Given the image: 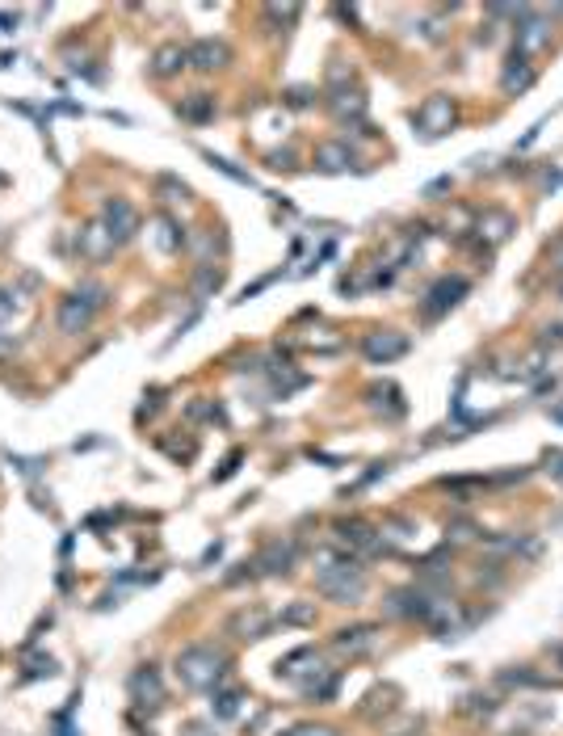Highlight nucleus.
I'll return each mask as SVG.
<instances>
[{
    "label": "nucleus",
    "mask_w": 563,
    "mask_h": 736,
    "mask_svg": "<svg viewBox=\"0 0 563 736\" xmlns=\"http://www.w3.org/2000/svg\"><path fill=\"white\" fill-rule=\"evenodd\" d=\"M316 589L341 606H357L366 597V569L357 564L354 556H332L324 552L320 556V569H316Z\"/></svg>",
    "instance_id": "f257e3e1"
},
{
    "label": "nucleus",
    "mask_w": 563,
    "mask_h": 736,
    "mask_svg": "<svg viewBox=\"0 0 563 736\" xmlns=\"http://www.w3.org/2000/svg\"><path fill=\"white\" fill-rule=\"evenodd\" d=\"M227 653L210 648V644H190L185 653H177V678L190 690H219V681L227 678Z\"/></svg>",
    "instance_id": "f03ea898"
},
{
    "label": "nucleus",
    "mask_w": 563,
    "mask_h": 736,
    "mask_svg": "<svg viewBox=\"0 0 563 736\" xmlns=\"http://www.w3.org/2000/svg\"><path fill=\"white\" fill-rule=\"evenodd\" d=\"M106 304V287L101 282H81L72 295H64L59 299V312H55V320H59V333H68V337H81L89 324H93V316H97V307Z\"/></svg>",
    "instance_id": "7ed1b4c3"
},
{
    "label": "nucleus",
    "mask_w": 563,
    "mask_h": 736,
    "mask_svg": "<svg viewBox=\"0 0 563 736\" xmlns=\"http://www.w3.org/2000/svg\"><path fill=\"white\" fill-rule=\"evenodd\" d=\"M454 101L446 98V93H433V98H425L421 101V110L413 114V123H416V131L425 135V140H438V135H446L454 126Z\"/></svg>",
    "instance_id": "20e7f679"
},
{
    "label": "nucleus",
    "mask_w": 563,
    "mask_h": 736,
    "mask_svg": "<svg viewBox=\"0 0 563 736\" xmlns=\"http://www.w3.org/2000/svg\"><path fill=\"white\" fill-rule=\"evenodd\" d=\"M433 602H438V597H429L425 589L408 585V589H396V594H387V614H391V619H421V623H429V614H433Z\"/></svg>",
    "instance_id": "39448f33"
},
{
    "label": "nucleus",
    "mask_w": 563,
    "mask_h": 736,
    "mask_svg": "<svg viewBox=\"0 0 563 736\" xmlns=\"http://www.w3.org/2000/svg\"><path fill=\"white\" fill-rule=\"evenodd\" d=\"M337 543L349 547V552H387V543L379 539V530L371 522H362V518H341L337 526H332Z\"/></svg>",
    "instance_id": "423d86ee"
},
{
    "label": "nucleus",
    "mask_w": 563,
    "mask_h": 736,
    "mask_svg": "<svg viewBox=\"0 0 563 736\" xmlns=\"http://www.w3.org/2000/svg\"><path fill=\"white\" fill-rule=\"evenodd\" d=\"M408 349H413V341L404 333H396V329H379V333L362 337V354L371 362H396V358H404Z\"/></svg>",
    "instance_id": "0eeeda50"
},
{
    "label": "nucleus",
    "mask_w": 563,
    "mask_h": 736,
    "mask_svg": "<svg viewBox=\"0 0 563 736\" xmlns=\"http://www.w3.org/2000/svg\"><path fill=\"white\" fill-rule=\"evenodd\" d=\"M101 223L110 227V236L123 244V240H131L139 232V210L126 202V198H106L101 202Z\"/></svg>",
    "instance_id": "6e6552de"
},
{
    "label": "nucleus",
    "mask_w": 563,
    "mask_h": 736,
    "mask_svg": "<svg viewBox=\"0 0 563 736\" xmlns=\"http://www.w3.org/2000/svg\"><path fill=\"white\" fill-rule=\"evenodd\" d=\"M463 295H467V278H458V274H454V278H441L438 287L425 295V304H421V316H425V320H441L454 304H458V299H463Z\"/></svg>",
    "instance_id": "1a4fd4ad"
},
{
    "label": "nucleus",
    "mask_w": 563,
    "mask_h": 736,
    "mask_svg": "<svg viewBox=\"0 0 563 736\" xmlns=\"http://www.w3.org/2000/svg\"><path fill=\"white\" fill-rule=\"evenodd\" d=\"M114 249H118V240L110 236V227H106L101 219H93V223H84L81 227V257L84 261H93V265L110 261Z\"/></svg>",
    "instance_id": "9d476101"
},
{
    "label": "nucleus",
    "mask_w": 563,
    "mask_h": 736,
    "mask_svg": "<svg viewBox=\"0 0 563 736\" xmlns=\"http://www.w3.org/2000/svg\"><path fill=\"white\" fill-rule=\"evenodd\" d=\"M131 698H135L139 707H160L165 703V681H160V669H151V665H139L135 673H131Z\"/></svg>",
    "instance_id": "9b49d317"
},
{
    "label": "nucleus",
    "mask_w": 563,
    "mask_h": 736,
    "mask_svg": "<svg viewBox=\"0 0 563 736\" xmlns=\"http://www.w3.org/2000/svg\"><path fill=\"white\" fill-rule=\"evenodd\" d=\"M232 64V47L223 39H198L190 47V68H198V72H219V68H227Z\"/></svg>",
    "instance_id": "f8f14e48"
},
{
    "label": "nucleus",
    "mask_w": 563,
    "mask_h": 736,
    "mask_svg": "<svg viewBox=\"0 0 563 736\" xmlns=\"http://www.w3.org/2000/svg\"><path fill=\"white\" fill-rule=\"evenodd\" d=\"M261 572H269V577H286L290 569H294V543L290 539H269L257 552V560H252Z\"/></svg>",
    "instance_id": "ddd939ff"
},
{
    "label": "nucleus",
    "mask_w": 563,
    "mask_h": 736,
    "mask_svg": "<svg viewBox=\"0 0 563 736\" xmlns=\"http://www.w3.org/2000/svg\"><path fill=\"white\" fill-rule=\"evenodd\" d=\"M274 627V614L261 611V606H244V611H235L232 614V623H227V631H232L235 639H261L265 631Z\"/></svg>",
    "instance_id": "4468645a"
},
{
    "label": "nucleus",
    "mask_w": 563,
    "mask_h": 736,
    "mask_svg": "<svg viewBox=\"0 0 563 736\" xmlns=\"http://www.w3.org/2000/svg\"><path fill=\"white\" fill-rule=\"evenodd\" d=\"M341 653L349 656H366L374 653V644H379V627L374 623H357V627H345V631H337V639H332Z\"/></svg>",
    "instance_id": "2eb2a0df"
},
{
    "label": "nucleus",
    "mask_w": 563,
    "mask_h": 736,
    "mask_svg": "<svg viewBox=\"0 0 563 736\" xmlns=\"http://www.w3.org/2000/svg\"><path fill=\"white\" fill-rule=\"evenodd\" d=\"M190 68V47H181V42H165V47H156V56H151V76H177V72Z\"/></svg>",
    "instance_id": "dca6fc26"
},
{
    "label": "nucleus",
    "mask_w": 563,
    "mask_h": 736,
    "mask_svg": "<svg viewBox=\"0 0 563 736\" xmlns=\"http://www.w3.org/2000/svg\"><path fill=\"white\" fill-rule=\"evenodd\" d=\"M151 244L165 252V257L181 252V244H185V232L177 227V219H173V215H156V219H151Z\"/></svg>",
    "instance_id": "f3484780"
},
{
    "label": "nucleus",
    "mask_w": 563,
    "mask_h": 736,
    "mask_svg": "<svg viewBox=\"0 0 563 736\" xmlns=\"http://www.w3.org/2000/svg\"><path fill=\"white\" fill-rule=\"evenodd\" d=\"M534 76H538V72L525 64L522 51H513V56H508V64H505V76H500V89H505L508 98H513V93H525V89L534 84Z\"/></svg>",
    "instance_id": "a211bd4d"
},
{
    "label": "nucleus",
    "mask_w": 563,
    "mask_h": 736,
    "mask_svg": "<svg viewBox=\"0 0 563 736\" xmlns=\"http://www.w3.org/2000/svg\"><path fill=\"white\" fill-rule=\"evenodd\" d=\"M547 42H550L547 21H542V17H534V13H525V9H522V30H517V51H522V56H530V51H542Z\"/></svg>",
    "instance_id": "6ab92c4d"
},
{
    "label": "nucleus",
    "mask_w": 563,
    "mask_h": 736,
    "mask_svg": "<svg viewBox=\"0 0 563 736\" xmlns=\"http://www.w3.org/2000/svg\"><path fill=\"white\" fill-rule=\"evenodd\" d=\"M354 152H349V143H320L316 148V168L320 173H345V168H354Z\"/></svg>",
    "instance_id": "aec40b11"
},
{
    "label": "nucleus",
    "mask_w": 563,
    "mask_h": 736,
    "mask_svg": "<svg viewBox=\"0 0 563 736\" xmlns=\"http://www.w3.org/2000/svg\"><path fill=\"white\" fill-rule=\"evenodd\" d=\"M177 114L185 118V123L202 126V123H210V118H215V98H210V93H190V98H181Z\"/></svg>",
    "instance_id": "412c9836"
},
{
    "label": "nucleus",
    "mask_w": 563,
    "mask_h": 736,
    "mask_svg": "<svg viewBox=\"0 0 563 736\" xmlns=\"http://www.w3.org/2000/svg\"><path fill=\"white\" fill-rule=\"evenodd\" d=\"M508 232H513V215L500 207H488L480 215V236H488L492 244H500V240H508Z\"/></svg>",
    "instance_id": "4be33fe9"
},
{
    "label": "nucleus",
    "mask_w": 563,
    "mask_h": 736,
    "mask_svg": "<svg viewBox=\"0 0 563 736\" xmlns=\"http://www.w3.org/2000/svg\"><path fill=\"white\" fill-rule=\"evenodd\" d=\"M328 106H332V114H337V118H362V114H366V98H362L357 89H354V93H349V89H332Z\"/></svg>",
    "instance_id": "5701e85b"
},
{
    "label": "nucleus",
    "mask_w": 563,
    "mask_h": 736,
    "mask_svg": "<svg viewBox=\"0 0 563 736\" xmlns=\"http://www.w3.org/2000/svg\"><path fill=\"white\" fill-rule=\"evenodd\" d=\"M371 408H374V413H387V417H399V413H404L399 388H391V383H383V388H371Z\"/></svg>",
    "instance_id": "b1692460"
},
{
    "label": "nucleus",
    "mask_w": 563,
    "mask_h": 736,
    "mask_svg": "<svg viewBox=\"0 0 563 736\" xmlns=\"http://www.w3.org/2000/svg\"><path fill=\"white\" fill-rule=\"evenodd\" d=\"M240 698H244V695H240V690H232V686H227V690H215L210 711H215L219 720H235V715H240Z\"/></svg>",
    "instance_id": "393cba45"
},
{
    "label": "nucleus",
    "mask_w": 563,
    "mask_h": 736,
    "mask_svg": "<svg viewBox=\"0 0 563 736\" xmlns=\"http://www.w3.org/2000/svg\"><path fill=\"white\" fill-rule=\"evenodd\" d=\"M156 194L165 198V202H185V198H190V185L177 177H160L156 181Z\"/></svg>",
    "instance_id": "a878e982"
},
{
    "label": "nucleus",
    "mask_w": 563,
    "mask_h": 736,
    "mask_svg": "<svg viewBox=\"0 0 563 736\" xmlns=\"http://www.w3.org/2000/svg\"><path fill=\"white\" fill-rule=\"evenodd\" d=\"M282 623H316V602H294L290 611H282Z\"/></svg>",
    "instance_id": "bb28decb"
},
{
    "label": "nucleus",
    "mask_w": 563,
    "mask_h": 736,
    "mask_svg": "<svg viewBox=\"0 0 563 736\" xmlns=\"http://www.w3.org/2000/svg\"><path fill=\"white\" fill-rule=\"evenodd\" d=\"M219 287H223V270H215V265H202V270H198V295H210V291H219Z\"/></svg>",
    "instance_id": "cd10ccee"
},
{
    "label": "nucleus",
    "mask_w": 563,
    "mask_h": 736,
    "mask_svg": "<svg viewBox=\"0 0 563 736\" xmlns=\"http://www.w3.org/2000/svg\"><path fill=\"white\" fill-rule=\"evenodd\" d=\"M207 160H210L215 168H219V173H227L232 181H240V185H252V177H248V173H240V168H235L232 160H223V156H210V152H207Z\"/></svg>",
    "instance_id": "c85d7f7f"
},
{
    "label": "nucleus",
    "mask_w": 563,
    "mask_h": 736,
    "mask_svg": "<svg viewBox=\"0 0 563 736\" xmlns=\"http://www.w3.org/2000/svg\"><path fill=\"white\" fill-rule=\"evenodd\" d=\"M51 673H55V661H51V656H34L26 678H51Z\"/></svg>",
    "instance_id": "c756f323"
},
{
    "label": "nucleus",
    "mask_w": 563,
    "mask_h": 736,
    "mask_svg": "<svg viewBox=\"0 0 563 736\" xmlns=\"http://www.w3.org/2000/svg\"><path fill=\"white\" fill-rule=\"evenodd\" d=\"M240 463H244V450H232V455L223 458V467H219V472H215V480H232Z\"/></svg>",
    "instance_id": "7c9ffc66"
},
{
    "label": "nucleus",
    "mask_w": 563,
    "mask_h": 736,
    "mask_svg": "<svg viewBox=\"0 0 563 736\" xmlns=\"http://www.w3.org/2000/svg\"><path fill=\"white\" fill-rule=\"evenodd\" d=\"M13 312H17V295L0 287V320H9V316H13Z\"/></svg>",
    "instance_id": "2f4dec72"
},
{
    "label": "nucleus",
    "mask_w": 563,
    "mask_h": 736,
    "mask_svg": "<svg viewBox=\"0 0 563 736\" xmlns=\"http://www.w3.org/2000/svg\"><path fill=\"white\" fill-rule=\"evenodd\" d=\"M290 736H337L332 728H324V723H303V728H294Z\"/></svg>",
    "instance_id": "473e14b6"
},
{
    "label": "nucleus",
    "mask_w": 563,
    "mask_h": 736,
    "mask_svg": "<svg viewBox=\"0 0 563 736\" xmlns=\"http://www.w3.org/2000/svg\"><path fill=\"white\" fill-rule=\"evenodd\" d=\"M286 101H290V106H307V101H311V93H307V89H290Z\"/></svg>",
    "instance_id": "72a5a7b5"
},
{
    "label": "nucleus",
    "mask_w": 563,
    "mask_h": 736,
    "mask_svg": "<svg viewBox=\"0 0 563 736\" xmlns=\"http://www.w3.org/2000/svg\"><path fill=\"white\" fill-rule=\"evenodd\" d=\"M13 346H17V337L0 329V358H4V354H13Z\"/></svg>",
    "instance_id": "f704fd0d"
},
{
    "label": "nucleus",
    "mask_w": 563,
    "mask_h": 736,
    "mask_svg": "<svg viewBox=\"0 0 563 736\" xmlns=\"http://www.w3.org/2000/svg\"><path fill=\"white\" fill-rule=\"evenodd\" d=\"M454 539H471V535H475V526H471V522H454Z\"/></svg>",
    "instance_id": "c9c22d12"
},
{
    "label": "nucleus",
    "mask_w": 563,
    "mask_h": 736,
    "mask_svg": "<svg viewBox=\"0 0 563 736\" xmlns=\"http://www.w3.org/2000/svg\"><path fill=\"white\" fill-rule=\"evenodd\" d=\"M547 463H555L550 472H555V475H559V480H563V450H550V455H547Z\"/></svg>",
    "instance_id": "e433bc0d"
},
{
    "label": "nucleus",
    "mask_w": 563,
    "mask_h": 736,
    "mask_svg": "<svg viewBox=\"0 0 563 736\" xmlns=\"http://www.w3.org/2000/svg\"><path fill=\"white\" fill-rule=\"evenodd\" d=\"M550 661H555V669L563 673V639H559V644H550Z\"/></svg>",
    "instance_id": "4c0bfd02"
}]
</instances>
